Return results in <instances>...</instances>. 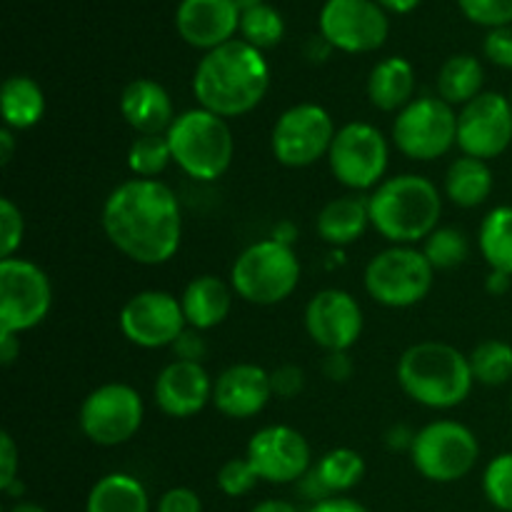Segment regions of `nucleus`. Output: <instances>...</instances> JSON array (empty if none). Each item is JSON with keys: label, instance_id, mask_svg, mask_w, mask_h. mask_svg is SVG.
<instances>
[{"label": "nucleus", "instance_id": "nucleus-41", "mask_svg": "<svg viewBox=\"0 0 512 512\" xmlns=\"http://www.w3.org/2000/svg\"><path fill=\"white\" fill-rule=\"evenodd\" d=\"M270 385H273V398L293 400L305 388L303 368H298V365H280V368L270 373Z\"/></svg>", "mask_w": 512, "mask_h": 512}, {"label": "nucleus", "instance_id": "nucleus-16", "mask_svg": "<svg viewBox=\"0 0 512 512\" xmlns=\"http://www.w3.org/2000/svg\"><path fill=\"white\" fill-rule=\"evenodd\" d=\"M512 143V105L500 93H480L458 113V148L463 155L493 160Z\"/></svg>", "mask_w": 512, "mask_h": 512}, {"label": "nucleus", "instance_id": "nucleus-28", "mask_svg": "<svg viewBox=\"0 0 512 512\" xmlns=\"http://www.w3.org/2000/svg\"><path fill=\"white\" fill-rule=\"evenodd\" d=\"M85 512H150L145 485L128 473H110L90 488Z\"/></svg>", "mask_w": 512, "mask_h": 512}, {"label": "nucleus", "instance_id": "nucleus-15", "mask_svg": "<svg viewBox=\"0 0 512 512\" xmlns=\"http://www.w3.org/2000/svg\"><path fill=\"white\" fill-rule=\"evenodd\" d=\"M120 330L138 348H173L175 340L188 330V320L175 295L165 290H143L120 310Z\"/></svg>", "mask_w": 512, "mask_h": 512}, {"label": "nucleus", "instance_id": "nucleus-29", "mask_svg": "<svg viewBox=\"0 0 512 512\" xmlns=\"http://www.w3.org/2000/svg\"><path fill=\"white\" fill-rule=\"evenodd\" d=\"M485 70L475 55L460 53L443 63L438 73V98L448 105H468L483 93Z\"/></svg>", "mask_w": 512, "mask_h": 512}, {"label": "nucleus", "instance_id": "nucleus-20", "mask_svg": "<svg viewBox=\"0 0 512 512\" xmlns=\"http://www.w3.org/2000/svg\"><path fill=\"white\" fill-rule=\"evenodd\" d=\"M273 398L270 373L260 365L238 363L225 368L213 385V405L230 420L255 418Z\"/></svg>", "mask_w": 512, "mask_h": 512}, {"label": "nucleus", "instance_id": "nucleus-14", "mask_svg": "<svg viewBox=\"0 0 512 512\" xmlns=\"http://www.w3.org/2000/svg\"><path fill=\"white\" fill-rule=\"evenodd\" d=\"M388 33V13L375 0H328L320 10V35L343 53H373Z\"/></svg>", "mask_w": 512, "mask_h": 512}, {"label": "nucleus", "instance_id": "nucleus-51", "mask_svg": "<svg viewBox=\"0 0 512 512\" xmlns=\"http://www.w3.org/2000/svg\"><path fill=\"white\" fill-rule=\"evenodd\" d=\"M13 150H15L13 130L5 128V125H3V130H0V163L8 165L10 158H13Z\"/></svg>", "mask_w": 512, "mask_h": 512}, {"label": "nucleus", "instance_id": "nucleus-39", "mask_svg": "<svg viewBox=\"0 0 512 512\" xmlns=\"http://www.w3.org/2000/svg\"><path fill=\"white\" fill-rule=\"evenodd\" d=\"M25 235V220L18 205L10 198L0 200V260L15 258Z\"/></svg>", "mask_w": 512, "mask_h": 512}, {"label": "nucleus", "instance_id": "nucleus-34", "mask_svg": "<svg viewBox=\"0 0 512 512\" xmlns=\"http://www.w3.org/2000/svg\"><path fill=\"white\" fill-rule=\"evenodd\" d=\"M240 35L258 50L275 48L285 35V20L273 5L263 3L240 15Z\"/></svg>", "mask_w": 512, "mask_h": 512}, {"label": "nucleus", "instance_id": "nucleus-12", "mask_svg": "<svg viewBox=\"0 0 512 512\" xmlns=\"http://www.w3.org/2000/svg\"><path fill=\"white\" fill-rule=\"evenodd\" d=\"M388 158V140L375 125L348 123L335 133L328 165L335 180L345 188L370 190L383 183Z\"/></svg>", "mask_w": 512, "mask_h": 512}, {"label": "nucleus", "instance_id": "nucleus-9", "mask_svg": "<svg viewBox=\"0 0 512 512\" xmlns=\"http://www.w3.org/2000/svg\"><path fill=\"white\" fill-rule=\"evenodd\" d=\"M393 143L410 160H438L458 145V113L443 98H415L395 115Z\"/></svg>", "mask_w": 512, "mask_h": 512}, {"label": "nucleus", "instance_id": "nucleus-42", "mask_svg": "<svg viewBox=\"0 0 512 512\" xmlns=\"http://www.w3.org/2000/svg\"><path fill=\"white\" fill-rule=\"evenodd\" d=\"M18 465H20V453L18 445H15L13 435L0 433V488H10L18 478Z\"/></svg>", "mask_w": 512, "mask_h": 512}, {"label": "nucleus", "instance_id": "nucleus-47", "mask_svg": "<svg viewBox=\"0 0 512 512\" xmlns=\"http://www.w3.org/2000/svg\"><path fill=\"white\" fill-rule=\"evenodd\" d=\"M385 443H388L390 450H410L415 443V433L408 425H393L385 435Z\"/></svg>", "mask_w": 512, "mask_h": 512}, {"label": "nucleus", "instance_id": "nucleus-7", "mask_svg": "<svg viewBox=\"0 0 512 512\" xmlns=\"http://www.w3.org/2000/svg\"><path fill=\"white\" fill-rule=\"evenodd\" d=\"M433 278L435 268L423 250L413 245H390L365 268V290L375 303L403 310L428 298Z\"/></svg>", "mask_w": 512, "mask_h": 512}, {"label": "nucleus", "instance_id": "nucleus-55", "mask_svg": "<svg viewBox=\"0 0 512 512\" xmlns=\"http://www.w3.org/2000/svg\"><path fill=\"white\" fill-rule=\"evenodd\" d=\"M510 105H512V93H510Z\"/></svg>", "mask_w": 512, "mask_h": 512}, {"label": "nucleus", "instance_id": "nucleus-30", "mask_svg": "<svg viewBox=\"0 0 512 512\" xmlns=\"http://www.w3.org/2000/svg\"><path fill=\"white\" fill-rule=\"evenodd\" d=\"M480 253L490 270L512 275V205L493 208L483 218L478 230Z\"/></svg>", "mask_w": 512, "mask_h": 512}, {"label": "nucleus", "instance_id": "nucleus-10", "mask_svg": "<svg viewBox=\"0 0 512 512\" xmlns=\"http://www.w3.org/2000/svg\"><path fill=\"white\" fill-rule=\"evenodd\" d=\"M53 288L40 265L25 258L0 260V333H28L50 313Z\"/></svg>", "mask_w": 512, "mask_h": 512}, {"label": "nucleus", "instance_id": "nucleus-44", "mask_svg": "<svg viewBox=\"0 0 512 512\" xmlns=\"http://www.w3.org/2000/svg\"><path fill=\"white\" fill-rule=\"evenodd\" d=\"M173 350H175V355H178V360L200 363V360L205 358V353H208V345H205V340L200 338V330L188 328L178 340H175Z\"/></svg>", "mask_w": 512, "mask_h": 512}, {"label": "nucleus", "instance_id": "nucleus-21", "mask_svg": "<svg viewBox=\"0 0 512 512\" xmlns=\"http://www.w3.org/2000/svg\"><path fill=\"white\" fill-rule=\"evenodd\" d=\"M175 28L185 43L208 53L235 40V30H240V10L233 0H180Z\"/></svg>", "mask_w": 512, "mask_h": 512}, {"label": "nucleus", "instance_id": "nucleus-45", "mask_svg": "<svg viewBox=\"0 0 512 512\" xmlns=\"http://www.w3.org/2000/svg\"><path fill=\"white\" fill-rule=\"evenodd\" d=\"M323 370L328 375V380H333V383H345L353 375V363H350L348 353H328Z\"/></svg>", "mask_w": 512, "mask_h": 512}, {"label": "nucleus", "instance_id": "nucleus-52", "mask_svg": "<svg viewBox=\"0 0 512 512\" xmlns=\"http://www.w3.org/2000/svg\"><path fill=\"white\" fill-rule=\"evenodd\" d=\"M250 512H298L293 503L288 500H263V503L255 505Z\"/></svg>", "mask_w": 512, "mask_h": 512}, {"label": "nucleus", "instance_id": "nucleus-1", "mask_svg": "<svg viewBox=\"0 0 512 512\" xmlns=\"http://www.w3.org/2000/svg\"><path fill=\"white\" fill-rule=\"evenodd\" d=\"M115 250L138 265H163L175 258L183 240L178 195L160 180L133 178L105 198L100 215Z\"/></svg>", "mask_w": 512, "mask_h": 512}, {"label": "nucleus", "instance_id": "nucleus-5", "mask_svg": "<svg viewBox=\"0 0 512 512\" xmlns=\"http://www.w3.org/2000/svg\"><path fill=\"white\" fill-rule=\"evenodd\" d=\"M173 163L188 178L213 183L228 173L235 155L228 120L205 108L185 110L175 118L168 133Z\"/></svg>", "mask_w": 512, "mask_h": 512}, {"label": "nucleus", "instance_id": "nucleus-50", "mask_svg": "<svg viewBox=\"0 0 512 512\" xmlns=\"http://www.w3.org/2000/svg\"><path fill=\"white\" fill-rule=\"evenodd\" d=\"M375 3H378L385 13L390 10V13L405 15V13H413V10L420 5V0H375Z\"/></svg>", "mask_w": 512, "mask_h": 512}, {"label": "nucleus", "instance_id": "nucleus-3", "mask_svg": "<svg viewBox=\"0 0 512 512\" xmlns=\"http://www.w3.org/2000/svg\"><path fill=\"white\" fill-rule=\"evenodd\" d=\"M370 225L393 245H415L440 228L443 198L433 180L405 173L383 180L368 198Z\"/></svg>", "mask_w": 512, "mask_h": 512}, {"label": "nucleus", "instance_id": "nucleus-31", "mask_svg": "<svg viewBox=\"0 0 512 512\" xmlns=\"http://www.w3.org/2000/svg\"><path fill=\"white\" fill-rule=\"evenodd\" d=\"M315 475H318L320 485L328 490V495L348 493L363 480L365 460L353 448H333L315 465Z\"/></svg>", "mask_w": 512, "mask_h": 512}, {"label": "nucleus", "instance_id": "nucleus-36", "mask_svg": "<svg viewBox=\"0 0 512 512\" xmlns=\"http://www.w3.org/2000/svg\"><path fill=\"white\" fill-rule=\"evenodd\" d=\"M483 490L493 508L512 512V453L490 460L483 475Z\"/></svg>", "mask_w": 512, "mask_h": 512}, {"label": "nucleus", "instance_id": "nucleus-4", "mask_svg": "<svg viewBox=\"0 0 512 512\" xmlns=\"http://www.w3.org/2000/svg\"><path fill=\"white\" fill-rule=\"evenodd\" d=\"M398 383L403 393L430 410H450L465 403L475 378L468 355L448 343L410 345L398 360Z\"/></svg>", "mask_w": 512, "mask_h": 512}, {"label": "nucleus", "instance_id": "nucleus-2", "mask_svg": "<svg viewBox=\"0 0 512 512\" xmlns=\"http://www.w3.org/2000/svg\"><path fill=\"white\" fill-rule=\"evenodd\" d=\"M270 88V68L263 50L230 40L208 50L193 75V95L200 108L220 118H240L263 103Z\"/></svg>", "mask_w": 512, "mask_h": 512}, {"label": "nucleus", "instance_id": "nucleus-8", "mask_svg": "<svg viewBox=\"0 0 512 512\" xmlns=\"http://www.w3.org/2000/svg\"><path fill=\"white\" fill-rule=\"evenodd\" d=\"M415 470L433 483H455L475 468L480 443L473 430L455 420H435L415 433L410 448Z\"/></svg>", "mask_w": 512, "mask_h": 512}, {"label": "nucleus", "instance_id": "nucleus-40", "mask_svg": "<svg viewBox=\"0 0 512 512\" xmlns=\"http://www.w3.org/2000/svg\"><path fill=\"white\" fill-rule=\"evenodd\" d=\"M485 58L493 65L512 70V25H503V28H493L485 35Z\"/></svg>", "mask_w": 512, "mask_h": 512}, {"label": "nucleus", "instance_id": "nucleus-19", "mask_svg": "<svg viewBox=\"0 0 512 512\" xmlns=\"http://www.w3.org/2000/svg\"><path fill=\"white\" fill-rule=\"evenodd\" d=\"M213 380L200 363L173 360L155 378V405L168 418H193L213 403Z\"/></svg>", "mask_w": 512, "mask_h": 512}, {"label": "nucleus", "instance_id": "nucleus-54", "mask_svg": "<svg viewBox=\"0 0 512 512\" xmlns=\"http://www.w3.org/2000/svg\"><path fill=\"white\" fill-rule=\"evenodd\" d=\"M8 512H45V510L40 508V505H35V503H18L15 508H10Z\"/></svg>", "mask_w": 512, "mask_h": 512}, {"label": "nucleus", "instance_id": "nucleus-53", "mask_svg": "<svg viewBox=\"0 0 512 512\" xmlns=\"http://www.w3.org/2000/svg\"><path fill=\"white\" fill-rule=\"evenodd\" d=\"M235 3V8L240 10V15L245 13V10H253V8H258V5H263L265 0H233Z\"/></svg>", "mask_w": 512, "mask_h": 512}, {"label": "nucleus", "instance_id": "nucleus-37", "mask_svg": "<svg viewBox=\"0 0 512 512\" xmlns=\"http://www.w3.org/2000/svg\"><path fill=\"white\" fill-rule=\"evenodd\" d=\"M465 18L485 28H503L512 25V0H458Z\"/></svg>", "mask_w": 512, "mask_h": 512}, {"label": "nucleus", "instance_id": "nucleus-43", "mask_svg": "<svg viewBox=\"0 0 512 512\" xmlns=\"http://www.w3.org/2000/svg\"><path fill=\"white\" fill-rule=\"evenodd\" d=\"M158 512H203L198 493L190 488H170L158 503Z\"/></svg>", "mask_w": 512, "mask_h": 512}, {"label": "nucleus", "instance_id": "nucleus-38", "mask_svg": "<svg viewBox=\"0 0 512 512\" xmlns=\"http://www.w3.org/2000/svg\"><path fill=\"white\" fill-rule=\"evenodd\" d=\"M258 473L250 465L248 458H233L218 470V488L223 490L228 498H240V495H248L250 490L258 485Z\"/></svg>", "mask_w": 512, "mask_h": 512}, {"label": "nucleus", "instance_id": "nucleus-6", "mask_svg": "<svg viewBox=\"0 0 512 512\" xmlns=\"http://www.w3.org/2000/svg\"><path fill=\"white\" fill-rule=\"evenodd\" d=\"M300 283V260L288 243L268 238L248 245L230 268L235 295L250 305H278Z\"/></svg>", "mask_w": 512, "mask_h": 512}, {"label": "nucleus", "instance_id": "nucleus-49", "mask_svg": "<svg viewBox=\"0 0 512 512\" xmlns=\"http://www.w3.org/2000/svg\"><path fill=\"white\" fill-rule=\"evenodd\" d=\"M510 283H512V275L500 273V270H490L488 280H485V288H488L490 295H495V298H500V295L508 293Z\"/></svg>", "mask_w": 512, "mask_h": 512}, {"label": "nucleus", "instance_id": "nucleus-13", "mask_svg": "<svg viewBox=\"0 0 512 512\" xmlns=\"http://www.w3.org/2000/svg\"><path fill=\"white\" fill-rule=\"evenodd\" d=\"M143 418V398L125 383L100 385L80 405V430L100 448L128 443L140 430Z\"/></svg>", "mask_w": 512, "mask_h": 512}, {"label": "nucleus", "instance_id": "nucleus-46", "mask_svg": "<svg viewBox=\"0 0 512 512\" xmlns=\"http://www.w3.org/2000/svg\"><path fill=\"white\" fill-rule=\"evenodd\" d=\"M308 512H368V508H363V505L350 498H335L333 495V498H325L320 503H315Z\"/></svg>", "mask_w": 512, "mask_h": 512}, {"label": "nucleus", "instance_id": "nucleus-35", "mask_svg": "<svg viewBox=\"0 0 512 512\" xmlns=\"http://www.w3.org/2000/svg\"><path fill=\"white\" fill-rule=\"evenodd\" d=\"M423 253L435 270H453L468 260V235H465L463 230L445 225V228L433 230V233L423 240Z\"/></svg>", "mask_w": 512, "mask_h": 512}, {"label": "nucleus", "instance_id": "nucleus-11", "mask_svg": "<svg viewBox=\"0 0 512 512\" xmlns=\"http://www.w3.org/2000/svg\"><path fill=\"white\" fill-rule=\"evenodd\" d=\"M335 133L333 115L323 105L300 103L275 120L270 150L285 168H308L330 153Z\"/></svg>", "mask_w": 512, "mask_h": 512}, {"label": "nucleus", "instance_id": "nucleus-18", "mask_svg": "<svg viewBox=\"0 0 512 512\" xmlns=\"http://www.w3.org/2000/svg\"><path fill=\"white\" fill-rule=\"evenodd\" d=\"M305 330L325 353H348L363 333V310L345 290L325 288L305 308Z\"/></svg>", "mask_w": 512, "mask_h": 512}, {"label": "nucleus", "instance_id": "nucleus-48", "mask_svg": "<svg viewBox=\"0 0 512 512\" xmlns=\"http://www.w3.org/2000/svg\"><path fill=\"white\" fill-rule=\"evenodd\" d=\"M18 355H20V335L0 333V363H3L5 368H10Z\"/></svg>", "mask_w": 512, "mask_h": 512}, {"label": "nucleus", "instance_id": "nucleus-25", "mask_svg": "<svg viewBox=\"0 0 512 512\" xmlns=\"http://www.w3.org/2000/svg\"><path fill=\"white\" fill-rule=\"evenodd\" d=\"M415 93V70L400 55L385 58L370 70L368 75V98L383 113H400L408 103H413Z\"/></svg>", "mask_w": 512, "mask_h": 512}, {"label": "nucleus", "instance_id": "nucleus-33", "mask_svg": "<svg viewBox=\"0 0 512 512\" xmlns=\"http://www.w3.org/2000/svg\"><path fill=\"white\" fill-rule=\"evenodd\" d=\"M173 163L168 135H138L128 150V168L135 178L158 180Z\"/></svg>", "mask_w": 512, "mask_h": 512}, {"label": "nucleus", "instance_id": "nucleus-32", "mask_svg": "<svg viewBox=\"0 0 512 512\" xmlns=\"http://www.w3.org/2000/svg\"><path fill=\"white\" fill-rule=\"evenodd\" d=\"M475 383L498 388L512 380V345L505 340H485L468 355Z\"/></svg>", "mask_w": 512, "mask_h": 512}, {"label": "nucleus", "instance_id": "nucleus-17", "mask_svg": "<svg viewBox=\"0 0 512 512\" xmlns=\"http://www.w3.org/2000/svg\"><path fill=\"white\" fill-rule=\"evenodd\" d=\"M245 458L260 480L273 485L298 483L310 473V443L290 425H268L250 438Z\"/></svg>", "mask_w": 512, "mask_h": 512}, {"label": "nucleus", "instance_id": "nucleus-23", "mask_svg": "<svg viewBox=\"0 0 512 512\" xmlns=\"http://www.w3.org/2000/svg\"><path fill=\"white\" fill-rule=\"evenodd\" d=\"M233 293V285L220 280L218 275H198L190 280L180 298L188 328L205 333L225 323L233 308Z\"/></svg>", "mask_w": 512, "mask_h": 512}, {"label": "nucleus", "instance_id": "nucleus-24", "mask_svg": "<svg viewBox=\"0 0 512 512\" xmlns=\"http://www.w3.org/2000/svg\"><path fill=\"white\" fill-rule=\"evenodd\" d=\"M370 225V208L368 198L360 195H343V198H333L330 203L323 205L318 213L315 228H318L320 240H325L333 248H345L353 245L355 240L363 238V233Z\"/></svg>", "mask_w": 512, "mask_h": 512}, {"label": "nucleus", "instance_id": "nucleus-22", "mask_svg": "<svg viewBox=\"0 0 512 512\" xmlns=\"http://www.w3.org/2000/svg\"><path fill=\"white\" fill-rule=\"evenodd\" d=\"M120 113L138 135H163L175 123L173 98L150 78H135L120 93Z\"/></svg>", "mask_w": 512, "mask_h": 512}, {"label": "nucleus", "instance_id": "nucleus-27", "mask_svg": "<svg viewBox=\"0 0 512 512\" xmlns=\"http://www.w3.org/2000/svg\"><path fill=\"white\" fill-rule=\"evenodd\" d=\"M0 110L3 123L13 133L38 125L45 115V93L28 75H13L0 90Z\"/></svg>", "mask_w": 512, "mask_h": 512}, {"label": "nucleus", "instance_id": "nucleus-26", "mask_svg": "<svg viewBox=\"0 0 512 512\" xmlns=\"http://www.w3.org/2000/svg\"><path fill=\"white\" fill-rule=\"evenodd\" d=\"M445 198L460 208H478L493 193V170L485 160L460 155L445 170Z\"/></svg>", "mask_w": 512, "mask_h": 512}]
</instances>
